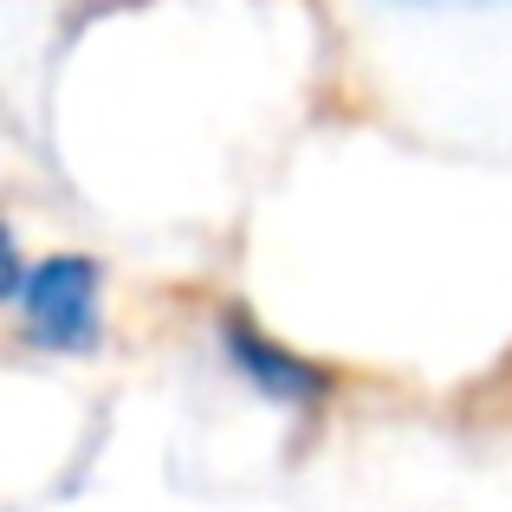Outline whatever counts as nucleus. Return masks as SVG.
I'll use <instances>...</instances> for the list:
<instances>
[{
	"label": "nucleus",
	"mask_w": 512,
	"mask_h": 512,
	"mask_svg": "<svg viewBox=\"0 0 512 512\" xmlns=\"http://www.w3.org/2000/svg\"><path fill=\"white\" fill-rule=\"evenodd\" d=\"M214 338H221L227 370H234L247 389H260L266 402L299 409V415H312V409L331 402V370H325V363H312V357H299L292 344H279L247 305H227L221 325H214Z\"/></svg>",
	"instance_id": "obj_2"
},
{
	"label": "nucleus",
	"mask_w": 512,
	"mask_h": 512,
	"mask_svg": "<svg viewBox=\"0 0 512 512\" xmlns=\"http://www.w3.org/2000/svg\"><path fill=\"white\" fill-rule=\"evenodd\" d=\"M13 312L33 350L52 357H85L104 338V273L91 253H46L13 292Z\"/></svg>",
	"instance_id": "obj_1"
}]
</instances>
